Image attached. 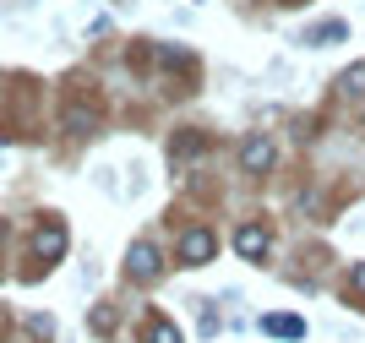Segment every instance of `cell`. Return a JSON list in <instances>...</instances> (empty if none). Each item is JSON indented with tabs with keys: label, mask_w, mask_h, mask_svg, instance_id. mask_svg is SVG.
<instances>
[{
	"label": "cell",
	"mask_w": 365,
	"mask_h": 343,
	"mask_svg": "<svg viewBox=\"0 0 365 343\" xmlns=\"http://www.w3.org/2000/svg\"><path fill=\"white\" fill-rule=\"evenodd\" d=\"M213 251H218L213 229H185V235H180V262H185V267H207Z\"/></svg>",
	"instance_id": "obj_1"
},
{
	"label": "cell",
	"mask_w": 365,
	"mask_h": 343,
	"mask_svg": "<svg viewBox=\"0 0 365 343\" xmlns=\"http://www.w3.org/2000/svg\"><path fill=\"white\" fill-rule=\"evenodd\" d=\"M125 267H131V278H142V284H153L164 262H158V251H153L148 240H142V245H131V256H125Z\"/></svg>",
	"instance_id": "obj_4"
},
{
	"label": "cell",
	"mask_w": 365,
	"mask_h": 343,
	"mask_svg": "<svg viewBox=\"0 0 365 343\" xmlns=\"http://www.w3.org/2000/svg\"><path fill=\"white\" fill-rule=\"evenodd\" d=\"M66 131L88 136V131H93V115H88V109H66Z\"/></svg>",
	"instance_id": "obj_9"
},
{
	"label": "cell",
	"mask_w": 365,
	"mask_h": 343,
	"mask_svg": "<svg viewBox=\"0 0 365 343\" xmlns=\"http://www.w3.org/2000/svg\"><path fill=\"white\" fill-rule=\"evenodd\" d=\"M33 251L44 256V262H55V256L66 251V229H61V224H44L38 235H33Z\"/></svg>",
	"instance_id": "obj_6"
},
{
	"label": "cell",
	"mask_w": 365,
	"mask_h": 343,
	"mask_svg": "<svg viewBox=\"0 0 365 343\" xmlns=\"http://www.w3.org/2000/svg\"><path fill=\"white\" fill-rule=\"evenodd\" d=\"M354 289H360V295H365V262H360V267H354Z\"/></svg>",
	"instance_id": "obj_11"
},
{
	"label": "cell",
	"mask_w": 365,
	"mask_h": 343,
	"mask_svg": "<svg viewBox=\"0 0 365 343\" xmlns=\"http://www.w3.org/2000/svg\"><path fill=\"white\" fill-rule=\"evenodd\" d=\"M148 343H180V327L164 322V316H153V322H148Z\"/></svg>",
	"instance_id": "obj_8"
},
{
	"label": "cell",
	"mask_w": 365,
	"mask_h": 343,
	"mask_svg": "<svg viewBox=\"0 0 365 343\" xmlns=\"http://www.w3.org/2000/svg\"><path fill=\"white\" fill-rule=\"evenodd\" d=\"M262 332H267V338H305V322L300 316H262Z\"/></svg>",
	"instance_id": "obj_7"
},
{
	"label": "cell",
	"mask_w": 365,
	"mask_h": 343,
	"mask_svg": "<svg viewBox=\"0 0 365 343\" xmlns=\"http://www.w3.org/2000/svg\"><path fill=\"white\" fill-rule=\"evenodd\" d=\"M273 158H278V148L267 142V136H251L240 148V164H245V175H267L273 169Z\"/></svg>",
	"instance_id": "obj_2"
},
{
	"label": "cell",
	"mask_w": 365,
	"mask_h": 343,
	"mask_svg": "<svg viewBox=\"0 0 365 343\" xmlns=\"http://www.w3.org/2000/svg\"><path fill=\"white\" fill-rule=\"evenodd\" d=\"M0 240H6V224H0Z\"/></svg>",
	"instance_id": "obj_12"
},
{
	"label": "cell",
	"mask_w": 365,
	"mask_h": 343,
	"mask_svg": "<svg viewBox=\"0 0 365 343\" xmlns=\"http://www.w3.org/2000/svg\"><path fill=\"white\" fill-rule=\"evenodd\" d=\"M349 39V22H338V16H327V22H317V28H305V44H344Z\"/></svg>",
	"instance_id": "obj_5"
},
{
	"label": "cell",
	"mask_w": 365,
	"mask_h": 343,
	"mask_svg": "<svg viewBox=\"0 0 365 343\" xmlns=\"http://www.w3.org/2000/svg\"><path fill=\"white\" fill-rule=\"evenodd\" d=\"M344 88H349V93H365V66H354V71H344Z\"/></svg>",
	"instance_id": "obj_10"
},
{
	"label": "cell",
	"mask_w": 365,
	"mask_h": 343,
	"mask_svg": "<svg viewBox=\"0 0 365 343\" xmlns=\"http://www.w3.org/2000/svg\"><path fill=\"white\" fill-rule=\"evenodd\" d=\"M235 251H240L245 262H262V256H267V229L262 224H240L235 229Z\"/></svg>",
	"instance_id": "obj_3"
}]
</instances>
